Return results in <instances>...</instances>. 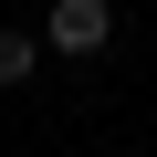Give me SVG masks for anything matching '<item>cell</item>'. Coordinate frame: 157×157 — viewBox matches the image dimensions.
Listing matches in <instances>:
<instances>
[{"instance_id": "cell-1", "label": "cell", "mask_w": 157, "mask_h": 157, "mask_svg": "<svg viewBox=\"0 0 157 157\" xmlns=\"http://www.w3.org/2000/svg\"><path fill=\"white\" fill-rule=\"evenodd\" d=\"M42 42L52 52H105L115 42V11H105V0H52V11H42Z\"/></svg>"}, {"instance_id": "cell-2", "label": "cell", "mask_w": 157, "mask_h": 157, "mask_svg": "<svg viewBox=\"0 0 157 157\" xmlns=\"http://www.w3.org/2000/svg\"><path fill=\"white\" fill-rule=\"evenodd\" d=\"M32 63H42V32H0V84H32Z\"/></svg>"}]
</instances>
